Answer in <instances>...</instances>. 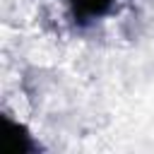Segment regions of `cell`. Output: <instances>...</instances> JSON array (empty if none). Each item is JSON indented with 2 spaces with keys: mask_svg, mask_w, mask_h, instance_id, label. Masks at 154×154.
I'll return each instance as SVG.
<instances>
[{
  "mask_svg": "<svg viewBox=\"0 0 154 154\" xmlns=\"http://www.w3.org/2000/svg\"><path fill=\"white\" fill-rule=\"evenodd\" d=\"M111 2H113V0H72L75 12H77L82 19H91V17L103 14V12L111 7Z\"/></svg>",
  "mask_w": 154,
  "mask_h": 154,
  "instance_id": "6da1fadb",
  "label": "cell"
}]
</instances>
